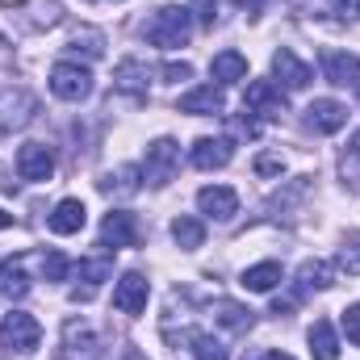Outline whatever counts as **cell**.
I'll return each mask as SVG.
<instances>
[{
    "mask_svg": "<svg viewBox=\"0 0 360 360\" xmlns=\"http://www.w3.org/2000/svg\"><path fill=\"white\" fill-rule=\"evenodd\" d=\"M188 34H193V21H188V8H180V4H164V8L151 13V21L143 25V38H147L151 46H160V51L184 46Z\"/></svg>",
    "mask_w": 360,
    "mask_h": 360,
    "instance_id": "cell-1",
    "label": "cell"
},
{
    "mask_svg": "<svg viewBox=\"0 0 360 360\" xmlns=\"http://www.w3.org/2000/svg\"><path fill=\"white\" fill-rule=\"evenodd\" d=\"M335 285V264H327V260H306L302 269H297V281H293V293L281 302H272V314H289L306 293H314V289H331Z\"/></svg>",
    "mask_w": 360,
    "mask_h": 360,
    "instance_id": "cell-2",
    "label": "cell"
},
{
    "mask_svg": "<svg viewBox=\"0 0 360 360\" xmlns=\"http://www.w3.org/2000/svg\"><path fill=\"white\" fill-rule=\"evenodd\" d=\"M38 340H42V327H38L34 314H25V310L4 314V323H0V348H8V352H34Z\"/></svg>",
    "mask_w": 360,
    "mask_h": 360,
    "instance_id": "cell-3",
    "label": "cell"
},
{
    "mask_svg": "<svg viewBox=\"0 0 360 360\" xmlns=\"http://www.w3.org/2000/svg\"><path fill=\"white\" fill-rule=\"evenodd\" d=\"M143 239V226L130 210H109L105 222H101V248L105 252H117V248H139Z\"/></svg>",
    "mask_w": 360,
    "mask_h": 360,
    "instance_id": "cell-4",
    "label": "cell"
},
{
    "mask_svg": "<svg viewBox=\"0 0 360 360\" xmlns=\"http://www.w3.org/2000/svg\"><path fill=\"white\" fill-rule=\"evenodd\" d=\"M51 92L59 101H84L92 92V72L80 63H55L51 68Z\"/></svg>",
    "mask_w": 360,
    "mask_h": 360,
    "instance_id": "cell-5",
    "label": "cell"
},
{
    "mask_svg": "<svg viewBox=\"0 0 360 360\" xmlns=\"http://www.w3.org/2000/svg\"><path fill=\"white\" fill-rule=\"evenodd\" d=\"M180 164V147L172 143V139H155L151 147H147V164H143V176L151 180L155 188H164L168 180H172V172H176Z\"/></svg>",
    "mask_w": 360,
    "mask_h": 360,
    "instance_id": "cell-6",
    "label": "cell"
},
{
    "mask_svg": "<svg viewBox=\"0 0 360 360\" xmlns=\"http://www.w3.org/2000/svg\"><path fill=\"white\" fill-rule=\"evenodd\" d=\"M34 109H38V101L25 89H4L0 92V134L21 130V126L34 117Z\"/></svg>",
    "mask_w": 360,
    "mask_h": 360,
    "instance_id": "cell-7",
    "label": "cell"
},
{
    "mask_svg": "<svg viewBox=\"0 0 360 360\" xmlns=\"http://www.w3.org/2000/svg\"><path fill=\"white\" fill-rule=\"evenodd\" d=\"M197 205H201L205 218H214V222H231V218L239 214V193H235L231 184H205V188L197 193Z\"/></svg>",
    "mask_w": 360,
    "mask_h": 360,
    "instance_id": "cell-8",
    "label": "cell"
},
{
    "mask_svg": "<svg viewBox=\"0 0 360 360\" xmlns=\"http://www.w3.org/2000/svg\"><path fill=\"white\" fill-rule=\"evenodd\" d=\"M147 297H151V285L143 272H122V281L113 285V306L122 314H143L147 310Z\"/></svg>",
    "mask_w": 360,
    "mask_h": 360,
    "instance_id": "cell-9",
    "label": "cell"
},
{
    "mask_svg": "<svg viewBox=\"0 0 360 360\" xmlns=\"http://www.w3.org/2000/svg\"><path fill=\"white\" fill-rule=\"evenodd\" d=\"M17 176L21 180H51L55 176V155L46 143H25L17 151Z\"/></svg>",
    "mask_w": 360,
    "mask_h": 360,
    "instance_id": "cell-10",
    "label": "cell"
},
{
    "mask_svg": "<svg viewBox=\"0 0 360 360\" xmlns=\"http://www.w3.org/2000/svg\"><path fill=\"white\" fill-rule=\"evenodd\" d=\"M243 113H256V117H281L285 113V96L276 84L269 80H252L248 96H243Z\"/></svg>",
    "mask_w": 360,
    "mask_h": 360,
    "instance_id": "cell-11",
    "label": "cell"
},
{
    "mask_svg": "<svg viewBox=\"0 0 360 360\" xmlns=\"http://www.w3.org/2000/svg\"><path fill=\"white\" fill-rule=\"evenodd\" d=\"M96 335L84 319H68L63 323V360H96Z\"/></svg>",
    "mask_w": 360,
    "mask_h": 360,
    "instance_id": "cell-12",
    "label": "cell"
},
{
    "mask_svg": "<svg viewBox=\"0 0 360 360\" xmlns=\"http://www.w3.org/2000/svg\"><path fill=\"white\" fill-rule=\"evenodd\" d=\"M344 122H348V109L340 101H331V96H319L306 109V126L314 134H335V130H344Z\"/></svg>",
    "mask_w": 360,
    "mask_h": 360,
    "instance_id": "cell-13",
    "label": "cell"
},
{
    "mask_svg": "<svg viewBox=\"0 0 360 360\" xmlns=\"http://www.w3.org/2000/svg\"><path fill=\"white\" fill-rule=\"evenodd\" d=\"M319 63H323V80H327V84H356L360 80V59L348 55V51L327 46V51L319 55Z\"/></svg>",
    "mask_w": 360,
    "mask_h": 360,
    "instance_id": "cell-14",
    "label": "cell"
},
{
    "mask_svg": "<svg viewBox=\"0 0 360 360\" xmlns=\"http://www.w3.org/2000/svg\"><path fill=\"white\" fill-rule=\"evenodd\" d=\"M188 160H193V168H201V172L226 168V164L235 160V143H231V139H197Z\"/></svg>",
    "mask_w": 360,
    "mask_h": 360,
    "instance_id": "cell-15",
    "label": "cell"
},
{
    "mask_svg": "<svg viewBox=\"0 0 360 360\" xmlns=\"http://www.w3.org/2000/svg\"><path fill=\"white\" fill-rule=\"evenodd\" d=\"M272 76H276V80H281L289 92H302L310 80H314V72H310V68H306L293 51H285V46L272 55Z\"/></svg>",
    "mask_w": 360,
    "mask_h": 360,
    "instance_id": "cell-16",
    "label": "cell"
},
{
    "mask_svg": "<svg viewBox=\"0 0 360 360\" xmlns=\"http://www.w3.org/2000/svg\"><path fill=\"white\" fill-rule=\"evenodd\" d=\"M109 276H113V260H109V256H89V260H80V281H84V289L76 285V289H72V302H89Z\"/></svg>",
    "mask_w": 360,
    "mask_h": 360,
    "instance_id": "cell-17",
    "label": "cell"
},
{
    "mask_svg": "<svg viewBox=\"0 0 360 360\" xmlns=\"http://www.w3.org/2000/svg\"><path fill=\"white\" fill-rule=\"evenodd\" d=\"M84 218H89L84 201H76V197H63V201L55 205V214L46 218V226H51L55 235H76V231H84Z\"/></svg>",
    "mask_w": 360,
    "mask_h": 360,
    "instance_id": "cell-18",
    "label": "cell"
},
{
    "mask_svg": "<svg viewBox=\"0 0 360 360\" xmlns=\"http://www.w3.org/2000/svg\"><path fill=\"white\" fill-rule=\"evenodd\" d=\"M180 113H197V117H214V113H222V92L214 89V84H201V89L184 92V96H180Z\"/></svg>",
    "mask_w": 360,
    "mask_h": 360,
    "instance_id": "cell-19",
    "label": "cell"
},
{
    "mask_svg": "<svg viewBox=\"0 0 360 360\" xmlns=\"http://www.w3.org/2000/svg\"><path fill=\"white\" fill-rule=\"evenodd\" d=\"M176 344L193 348V356L197 360H231V348H226L218 335H210V331H184Z\"/></svg>",
    "mask_w": 360,
    "mask_h": 360,
    "instance_id": "cell-20",
    "label": "cell"
},
{
    "mask_svg": "<svg viewBox=\"0 0 360 360\" xmlns=\"http://www.w3.org/2000/svg\"><path fill=\"white\" fill-rule=\"evenodd\" d=\"M210 72L218 84H239V80H248V59L239 51H222V55H214Z\"/></svg>",
    "mask_w": 360,
    "mask_h": 360,
    "instance_id": "cell-21",
    "label": "cell"
},
{
    "mask_svg": "<svg viewBox=\"0 0 360 360\" xmlns=\"http://www.w3.org/2000/svg\"><path fill=\"white\" fill-rule=\"evenodd\" d=\"M147 80H151V68L143 59H126L113 72V89H122V92H147Z\"/></svg>",
    "mask_w": 360,
    "mask_h": 360,
    "instance_id": "cell-22",
    "label": "cell"
},
{
    "mask_svg": "<svg viewBox=\"0 0 360 360\" xmlns=\"http://www.w3.org/2000/svg\"><path fill=\"white\" fill-rule=\"evenodd\" d=\"M0 293H8V297H25V293H30L25 256H17V260H0Z\"/></svg>",
    "mask_w": 360,
    "mask_h": 360,
    "instance_id": "cell-23",
    "label": "cell"
},
{
    "mask_svg": "<svg viewBox=\"0 0 360 360\" xmlns=\"http://www.w3.org/2000/svg\"><path fill=\"white\" fill-rule=\"evenodd\" d=\"M310 356L314 360H340V340H335V327L327 319H319L310 327Z\"/></svg>",
    "mask_w": 360,
    "mask_h": 360,
    "instance_id": "cell-24",
    "label": "cell"
},
{
    "mask_svg": "<svg viewBox=\"0 0 360 360\" xmlns=\"http://www.w3.org/2000/svg\"><path fill=\"white\" fill-rule=\"evenodd\" d=\"M243 289H252V293H269L281 285V264L276 260H264V264H252V269L243 272V281H239Z\"/></svg>",
    "mask_w": 360,
    "mask_h": 360,
    "instance_id": "cell-25",
    "label": "cell"
},
{
    "mask_svg": "<svg viewBox=\"0 0 360 360\" xmlns=\"http://www.w3.org/2000/svg\"><path fill=\"white\" fill-rule=\"evenodd\" d=\"M172 239H176L184 252L201 248V243H205V222H201V218H188V214H180L176 222H172Z\"/></svg>",
    "mask_w": 360,
    "mask_h": 360,
    "instance_id": "cell-26",
    "label": "cell"
},
{
    "mask_svg": "<svg viewBox=\"0 0 360 360\" xmlns=\"http://www.w3.org/2000/svg\"><path fill=\"white\" fill-rule=\"evenodd\" d=\"M340 176H344V184L352 193H360V130L348 139V147L340 151Z\"/></svg>",
    "mask_w": 360,
    "mask_h": 360,
    "instance_id": "cell-27",
    "label": "cell"
},
{
    "mask_svg": "<svg viewBox=\"0 0 360 360\" xmlns=\"http://www.w3.org/2000/svg\"><path fill=\"white\" fill-rule=\"evenodd\" d=\"M68 51H76V55L84 51V59H101V55H105V34H101V30H89V25H84V30H76V34H72Z\"/></svg>",
    "mask_w": 360,
    "mask_h": 360,
    "instance_id": "cell-28",
    "label": "cell"
},
{
    "mask_svg": "<svg viewBox=\"0 0 360 360\" xmlns=\"http://www.w3.org/2000/svg\"><path fill=\"white\" fill-rule=\"evenodd\" d=\"M340 269L348 272V276H360V231L344 239V248H340Z\"/></svg>",
    "mask_w": 360,
    "mask_h": 360,
    "instance_id": "cell-29",
    "label": "cell"
},
{
    "mask_svg": "<svg viewBox=\"0 0 360 360\" xmlns=\"http://www.w3.org/2000/svg\"><path fill=\"white\" fill-rule=\"evenodd\" d=\"M68 272H72V260H68L63 252H46V256H42V276H46V281H63Z\"/></svg>",
    "mask_w": 360,
    "mask_h": 360,
    "instance_id": "cell-30",
    "label": "cell"
},
{
    "mask_svg": "<svg viewBox=\"0 0 360 360\" xmlns=\"http://www.w3.org/2000/svg\"><path fill=\"white\" fill-rule=\"evenodd\" d=\"M101 188H105V193H113V188H117V193H134V188H139V172H134V168H122L117 176L101 180Z\"/></svg>",
    "mask_w": 360,
    "mask_h": 360,
    "instance_id": "cell-31",
    "label": "cell"
},
{
    "mask_svg": "<svg viewBox=\"0 0 360 360\" xmlns=\"http://www.w3.org/2000/svg\"><path fill=\"white\" fill-rule=\"evenodd\" d=\"M281 172H285V160H281L276 151L256 155V176H281Z\"/></svg>",
    "mask_w": 360,
    "mask_h": 360,
    "instance_id": "cell-32",
    "label": "cell"
},
{
    "mask_svg": "<svg viewBox=\"0 0 360 360\" xmlns=\"http://www.w3.org/2000/svg\"><path fill=\"white\" fill-rule=\"evenodd\" d=\"M289 8H302V17H319V21L331 13V4H327V0H289Z\"/></svg>",
    "mask_w": 360,
    "mask_h": 360,
    "instance_id": "cell-33",
    "label": "cell"
},
{
    "mask_svg": "<svg viewBox=\"0 0 360 360\" xmlns=\"http://www.w3.org/2000/svg\"><path fill=\"white\" fill-rule=\"evenodd\" d=\"M344 331H348V340L360 348V302H352V306L344 310Z\"/></svg>",
    "mask_w": 360,
    "mask_h": 360,
    "instance_id": "cell-34",
    "label": "cell"
},
{
    "mask_svg": "<svg viewBox=\"0 0 360 360\" xmlns=\"http://www.w3.org/2000/svg\"><path fill=\"white\" fill-rule=\"evenodd\" d=\"M193 17L201 25H214L218 21V0H193Z\"/></svg>",
    "mask_w": 360,
    "mask_h": 360,
    "instance_id": "cell-35",
    "label": "cell"
},
{
    "mask_svg": "<svg viewBox=\"0 0 360 360\" xmlns=\"http://www.w3.org/2000/svg\"><path fill=\"white\" fill-rule=\"evenodd\" d=\"M160 76H164L168 84H180V80H188V76H193V68H188V63H168Z\"/></svg>",
    "mask_w": 360,
    "mask_h": 360,
    "instance_id": "cell-36",
    "label": "cell"
},
{
    "mask_svg": "<svg viewBox=\"0 0 360 360\" xmlns=\"http://www.w3.org/2000/svg\"><path fill=\"white\" fill-rule=\"evenodd\" d=\"M340 8H344L348 17H360V0H340Z\"/></svg>",
    "mask_w": 360,
    "mask_h": 360,
    "instance_id": "cell-37",
    "label": "cell"
},
{
    "mask_svg": "<svg viewBox=\"0 0 360 360\" xmlns=\"http://www.w3.org/2000/svg\"><path fill=\"white\" fill-rule=\"evenodd\" d=\"M239 4L248 8V17H256V13H260V0H239Z\"/></svg>",
    "mask_w": 360,
    "mask_h": 360,
    "instance_id": "cell-38",
    "label": "cell"
},
{
    "mask_svg": "<svg viewBox=\"0 0 360 360\" xmlns=\"http://www.w3.org/2000/svg\"><path fill=\"white\" fill-rule=\"evenodd\" d=\"M260 360H293V356H289V352H264Z\"/></svg>",
    "mask_w": 360,
    "mask_h": 360,
    "instance_id": "cell-39",
    "label": "cell"
},
{
    "mask_svg": "<svg viewBox=\"0 0 360 360\" xmlns=\"http://www.w3.org/2000/svg\"><path fill=\"white\" fill-rule=\"evenodd\" d=\"M8 226H13V214H4V210H0V231H8Z\"/></svg>",
    "mask_w": 360,
    "mask_h": 360,
    "instance_id": "cell-40",
    "label": "cell"
}]
</instances>
